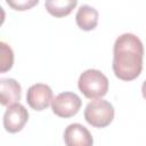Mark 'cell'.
I'll list each match as a JSON object with an SVG mask.
<instances>
[{"instance_id":"7a4b0ae2","label":"cell","mask_w":146,"mask_h":146,"mask_svg":"<svg viewBox=\"0 0 146 146\" xmlns=\"http://www.w3.org/2000/svg\"><path fill=\"white\" fill-rule=\"evenodd\" d=\"M78 87L89 99H100L108 91V79L99 70L89 68L81 73Z\"/></svg>"},{"instance_id":"8fae6325","label":"cell","mask_w":146,"mask_h":146,"mask_svg":"<svg viewBox=\"0 0 146 146\" xmlns=\"http://www.w3.org/2000/svg\"><path fill=\"white\" fill-rule=\"evenodd\" d=\"M0 50H1V58H0V72L5 73L13 67L14 64V52L13 49L3 41L0 42Z\"/></svg>"},{"instance_id":"ba28073f","label":"cell","mask_w":146,"mask_h":146,"mask_svg":"<svg viewBox=\"0 0 146 146\" xmlns=\"http://www.w3.org/2000/svg\"><path fill=\"white\" fill-rule=\"evenodd\" d=\"M0 102L3 106H10L14 104H17V102L21 99L22 88L21 84L15 80L10 78H2L0 79Z\"/></svg>"},{"instance_id":"30bf717a","label":"cell","mask_w":146,"mask_h":146,"mask_svg":"<svg viewBox=\"0 0 146 146\" xmlns=\"http://www.w3.org/2000/svg\"><path fill=\"white\" fill-rule=\"evenodd\" d=\"M76 5V0H47L44 2L47 11L55 17L67 16Z\"/></svg>"},{"instance_id":"3957f363","label":"cell","mask_w":146,"mask_h":146,"mask_svg":"<svg viewBox=\"0 0 146 146\" xmlns=\"http://www.w3.org/2000/svg\"><path fill=\"white\" fill-rule=\"evenodd\" d=\"M86 121L95 128H105L114 119V107L105 99H95L84 108Z\"/></svg>"},{"instance_id":"52a82bcc","label":"cell","mask_w":146,"mask_h":146,"mask_svg":"<svg viewBox=\"0 0 146 146\" xmlns=\"http://www.w3.org/2000/svg\"><path fill=\"white\" fill-rule=\"evenodd\" d=\"M64 141L66 146H92L94 138L84 125L72 123L64 131Z\"/></svg>"},{"instance_id":"6da1fadb","label":"cell","mask_w":146,"mask_h":146,"mask_svg":"<svg viewBox=\"0 0 146 146\" xmlns=\"http://www.w3.org/2000/svg\"><path fill=\"white\" fill-rule=\"evenodd\" d=\"M144 46L132 33H123L116 38L113 47V72L123 81H131L139 76L143 70Z\"/></svg>"},{"instance_id":"5b68a950","label":"cell","mask_w":146,"mask_h":146,"mask_svg":"<svg viewBox=\"0 0 146 146\" xmlns=\"http://www.w3.org/2000/svg\"><path fill=\"white\" fill-rule=\"evenodd\" d=\"M52 90L48 84L35 83L27 89L26 102L34 111L46 110L52 102Z\"/></svg>"},{"instance_id":"8992f818","label":"cell","mask_w":146,"mask_h":146,"mask_svg":"<svg viewBox=\"0 0 146 146\" xmlns=\"http://www.w3.org/2000/svg\"><path fill=\"white\" fill-rule=\"evenodd\" d=\"M29 120L27 110L19 103L7 107L3 114V127L6 131L15 133L21 131Z\"/></svg>"},{"instance_id":"7c38bea8","label":"cell","mask_w":146,"mask_h":146,"mask_svg":"<svg viewBox=\"0 0 146 146\" xmlns=\"http://www.w3.org/2000/svg\"><path fill=\"white\" fill-rule=\"evenodd\" d=\"M38 0H7V3L16 10H26L38 5Z\"/></svg>"},{"instance_id":"277c9868","label":"cell","mask_w":146,"mask_h":146,"mask_svg":"<svg viewBox=\"0 0 146 146\" xmlns=\"http://www.w3.org/2000/svg\"><path fill=\"white\" fill-rule=\"evenodd\" d=\"M82 102L80 97L70 91L60 92L51 102V108L55 115L59 117H71L75 115L81 108Z\"/></svg>"},{"instance_id":"9c48e42d","label":"cell","mask_w":146,"mask_h":146,"mask_svg":"<svg viewBox=\"0 0 146 146\" xmlns=\"http://www.w3.org/2000/svg\"><path fill=\"white\" fill-rule=\"evenodd\" d=\"M75 21L78 26L83 31H91L97 26L98 23V11L89 6L82 5L75 15Z\"/></svg>"},{"instance_id":"4fadbf2b","label":"cell","mask_w":146,"mask_h":146,"mask_svg":"<svg viewBox=\"0 0 146 146\" xmlns=\"http://www.w3.org/2000/svg\"><path fill=\"white\" fill-rule=\"evenodd\" d=\"M141 94H143V97L146 99V80L144 81V83L141 86Z\"/></svg>"}]
</instances>
